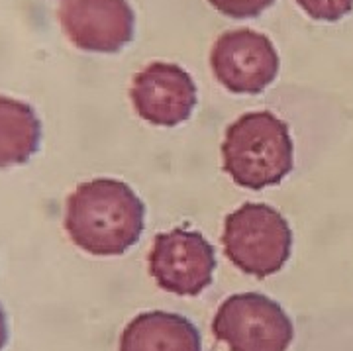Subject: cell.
Segmentation results:
<instances>
[{
	"label": "cell",
	"mask_w": 353,
	"mask_h": 351,
	"mask_svg": "<svg viewBox=\"0 0 353 351\" xmlns=\"http://www.w3.org/2000/svg\"><path fill=\"white\" fill-rule=\"evenodd\" d=\"M296 4L314 20L338 22L353 10V0H296Z\"/></svg>",
	"instance_id": "8fae6325"
},
{
	"label": "cell",
	"mask_w": 353,
	"mask_h": 351,
	"mask_svg": "<svg viewBox=\"0 0 353 351\" xmlns=\"http://www.w3.org/2000/svg\"><path fill=\"white\" fill-rule=\"evenodd\" d=\"M41 124L32 106L0 97V167L26 163L39 148Z\"/></svg>",
	"instance_id": "30bf717a"
},
{
	"label": "cell",
	"mask_w": 353,
	"mask_h": 351,
	"mask_svg": "<svg viewBox=\"0 0 353 351\" xmlns=\"http://www.w3.org/2000/svg\"><path fill=\"white\" fill-rule=\"evenodd\" d=\"M148 261L157 285L179 297L201 294L216 271L214 248L199 232L183 228L159 234Z\"/></svg>",
	"instance_id": "5b68a950"
},
{
	"label": "cell",
	"mask_w": 353,
	"mask_h": 351,
	"mask_svg": "<svg viewBox=\"0 0 353 351\" xmlns=\"http://www.w3.org/2000/svg\"><path fill=\"white\" fill-rule=\"evenodd\" d=\"M145 206L126 183L92 179L67 199L65 230L90 255H122L141 236Z\"/></svg>",
	"instance_id": "6da1fadb"
},
{
	"label": "cell",
	"mask_w": 353,
	"mask_h": 351,
	"mask_svg": "<svg viewBox=\"0 0 353 351\" xmlns=\"http://www.w3.org/2000/svg\"><path fill=\"white\" fill-rule=\"evenodd\" d=\"M212 332L230 351H287L294 338L281 304L259 292H241L222 302Z\"/></svg>",
	"instance_id": "277c9868"
},
{
	"label": "cell",
	"mask_w": 353,
	"mask_h": 351,
	"mask_svg": "<svg viewBox=\"0 0 353 351\" xmlns=\"http://www.w3.org/2000/svg\"><path fill=\"white\" fill-rule=\"evenodd\" d=\"M59 24L79 50L116 53L134 38L136 16L128 0H61Z\"/></svg>",
	"instance_id": "52a82bcc"
},
{
	"label": "cell",
	"mask_w": 353,
	"mask_h": 351,
	"mask_svg": "<svg viewBox=\"0 0 353 351\" xmlns=\"http://www.w3.org/2000/svg\"><path fill=\"white\" fill-rule=\"evenodd\" d=\"M218 12L224 16L243 20V18H255L267 10L275 0H208Z\"/></svg>",
	"instance_id": "7c38bea8"
},
{
	"label": "cell",
	"mask_w": 353,
	"mask_h": 351,
	"mask_svg": "<svg viewBox=\"0 0 353 351\" xmlns=\"http://www.w3.org/2000/svg\"><path fill=\"white\" fill-rule=\"evenodd\" d=\"M216 81L236 94H257L279 73V53L271 39L248 28L232 30L216 39L210 53Z\"/></svg>",
	"instance_id": "8992f818"
},
{
	"label": "cell",
	"mask_w": 353,
	"mask_h": 351,
	"mask_svg": "<svg viewBox=\"0 0 353 351\" xmlns=\"http://www.w3.org/2000/svg\"><path fill=\"white\" fill-rule=\"evenodd\" d=\"M120 351H202L201 334L181 314L153 310L128 324L120 338Z\"/></svg>",
	"instance_id": "9c48e42d"
},
{
	"label": "cell",
	"mask_w": 353,
	"mask_h": 351,
	"mask_svg": "<svg viewBox=\"0 0 353 351\" xmlns=\"http://www.w3.org/2000/svg\"><path fill=\"white\" fill-rule=\"evenodd\" d=\"M130 99L145 122L173 128L190 118L196 106V85L183 67L155 61L134 77Z\"/></svg>",
	"instance_id": "ba28073f"
},
{
	"label": "cell",
	"mask_w": 353,
	"mask_h": 351,
	"mask_svg": "<svg viewBox=\"0 0 353 351\" xmlns=\"http://www.w3.org/2000/svg\"><path fill=\"white\" fill-rule=\"evenodd\" d=\"M222 159L224 171L240 187L261 190L279 185L294 165L289 126L267 110L243 114L226 130Z\"/></svg>",
	"instance_id": "7a4b0ae2"
},
{
	"label": "cell",
	"mask_w": 353,
	"mask_h": 351,
	"mask_svg": "<svg viewBox=\"0 0 353 351\" xmlns=\"http://www.w3.org/2000/svg\"><path fill=\"white\" fill-rule=\"evenodd\" d=\"M222 243L228 259L253 277L275 275L289 261L292 232L269 204L248 202L224 222Z\"/></svg>",
	"instance_id": "3957f363"
},
{
	"label": "cell",
	"mask_w": 353,
	"mask_h": 351,
	"mask_svg": "<svg viewBox=\"0 0 353 351\" xmlns=\"http://www.w3.org/2000/svg\"><path fill=\"white\" fill-rule=\"evenodd\" d=\"M6 339H8V326H6V314L0 306V351L6 345Z\"/></svg>",
	"instance_id": "4fadbf2b"
}]
</instances>
